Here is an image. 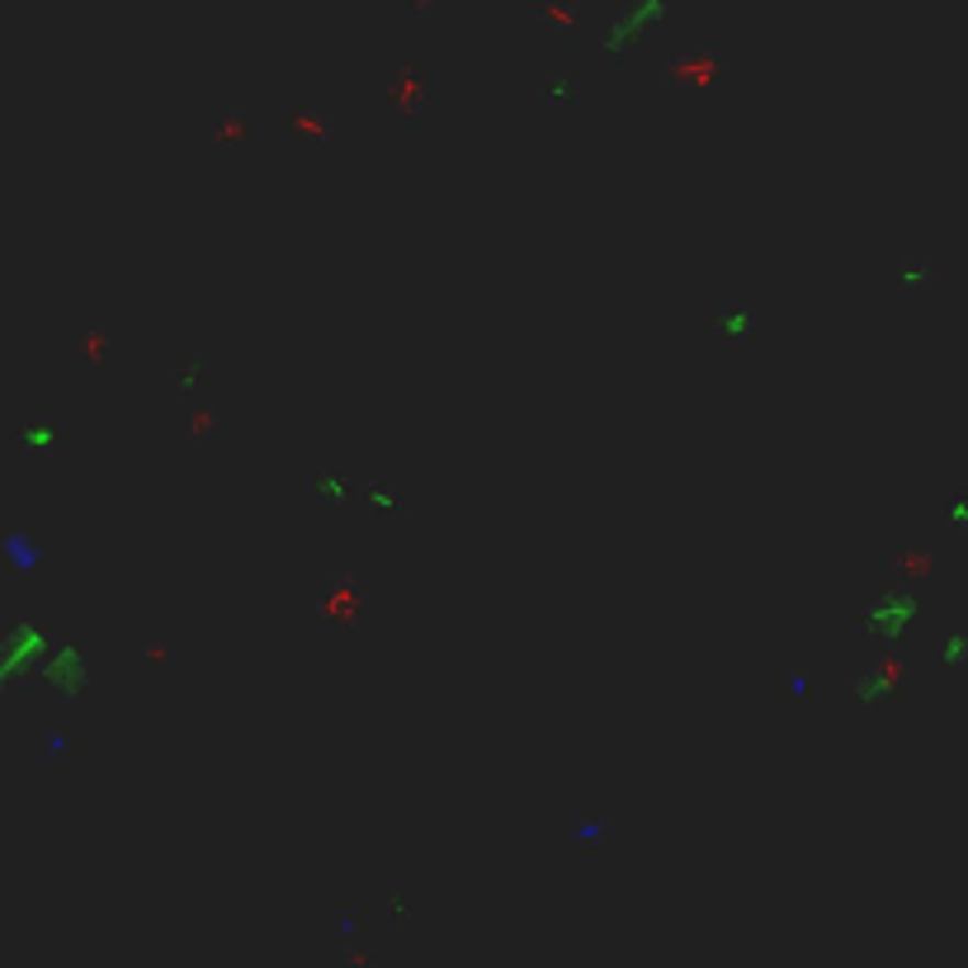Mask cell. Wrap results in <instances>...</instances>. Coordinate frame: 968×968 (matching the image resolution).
I'll use <instances>...</instances> for the list:
<instances>
[{
	"instance_id": "obj_4",
	"label": "cell",
	"mask_w": 968,
	"mask_h": 968,
	"mask_svg": "<svg viewBox=\"0 0 968 968\" xmlns=\"http://www.w3.org/2000/svg\"><path fill=\"white\" fill-rule=\"evenodd\" d=\"M893 680H898V666H883V671H879V676H869V680H860V686H855V694H860V700H865V704H875V700H879V694H883L888 686H893Z\"/></svg>"
},
{
	"instance_id": "obj_7",
	"label": "cell",
	"mask_w": 968,
	"mask_h": 968,
	"mask_svg": "<svg viewBox=\"0 0 968 968\" xmlns=\"http://www.w3.org/2000/svg\"><path fill=\"white\" fill-rule=\"evenodd\" d=\"M316 491H322V497L345 501V491H351V487H345V478H322V482H316Z\"/></svg>"
},
{
	"instance_id": "obj_3",
	"label": "cell",
	"mask_w": 968,
	"mask_h": 968,
	"mask_svg": "<svg viewBox=\"0 0 968 968\" xmlns=\"http://www.w3.org/2000/svg\"><path fill=\"white\" fill-rule=\"evenodd\" d=\"M752 326H756V316L742 308V312H733V316H719V322H713V331H719V336H727V341H747L752 336Z\"/></svg>"
},
{
	"instance_id": "obj_5",
	"label": "cell",
	"mask_w": 968,
	"mask_h": 968,
	"mask_svg": "<svg viewBox=\"0 0 968 968\" xmlns=\"http://www.w3.org/2000/svg\"><path fill=\"white\" fill-rule=\"evenodd\" d=\"M572 100H577L572 81H558V76H553L548 90H544V104H548V109H563V104H572Z\"/></svg>"
},
{
	"instance_id": "obj_2",
	"label": "cell",
	"mask_w": 968,
	"mask_h": 968,
	"mask_svg": "<svg viewBox=\"0 0 968 968\" xmlns=\"http://www.w3.org/2000/svg\"><path fill=\"white\" fill-rule=\"evenodd\" d=\"M916 614V600L912 596H893V600H883V605H875L869 610V624H875L883 638H893V633H902V624H908V619Z\"/></svg>"
},
{
	"instance_id": "obj_1",
	"label": "cell",
	"mask_w": 968,
	"mask_h": 968,
	"mask_svg": "<svg viewBox=\"0 0 968 968\" xmlns=\"http://www.w3.org/2000/svg\"><path fill=\"white\" fill-rule=\"evenodd\" d=\"M661 20H666V0H633V5L605 29V53H610V57H624L628 47L638 43L647 29H657Z\"/></svg>"
},
{
	"instance_id": "obj_6",
	"label": "cell",
	"mask_w": 968,
	"mask_h": 968,
	"mask_svg": "<svg viewBox=\"0 0 968 968\" xmlns=\"http://www.w3.org/2000/svg\"><path fill=\"white\" fill-rule=\"evenodd\" d=\"M364 501L378 505V511H397V497H392V491H383V487H364Z\"/></svg>"
}]
</instances>
